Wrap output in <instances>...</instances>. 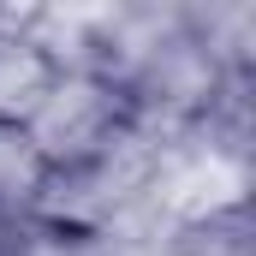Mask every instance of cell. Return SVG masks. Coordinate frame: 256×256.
Segmentation results:
<instances>
[{
    "label": "cell",
    "mask_w": 256,
    "mask_h": 256,
    "mask_svg": "<svg viewBox=\"0 0 256 256\" xmlns=\"http://www.w3.org/2000/svg\"><path fill=\"white\" fill-rule=\"evenodd\" d=\"M54 72H60V60L42 48V36L24 18L0 12V120H24Z\"/></svg>",
    "instance_id": "4"
},
{
    "label": "cell",
    "mask_w": 256,
    "mask_h": 256,
    "mask_svg": "<svg viewBox=\"0 0 256 256\" xmlns=\"http://www.w3.org/2000/svg\"><path fill=\"white\" fill-rule=\"evenodd\" d=\"M126 126H131V102L102 66H60L48 78V90L36 96V108L24 114V131L48 167L108 149Z\"/></svg>",
    "instance_id": "1"
},
{
    "label": "cell",
    "mask_w": 256,
    "mask_h": 256,
    "mask_svg": "<svg viewBox=\"0 0 256 256\" xmlns=\"http://www.w3.org/2000/svg\"><path fill=\"white\" fill-rule=\"evenodd\" d=\"M42 179H48V161L30 143L24 120H0V214H30Z\"/></svg>",
    "instance_id": "6"
},
{
    "label": "cell",
    "mask_w": 256,
    "mask_h": 256,
    "mask_svg": "<svg viewBox=\"0 0 256 256\" xmlns=\"http://www.w3.org/2000/svg\"><path fill=\"white\" fill-rule=\"evenodd\" d=\"M179 18L226 72H256V0H179Z\"/></svg>",
    "instance_id": "5"
},
{
    "label": "cell",
    "mask_w": 256,
    "mask_h": 256,
    "mask_svg": "<svg viewBox=\"0 0 256 256\" xmlns=\"http://www.w3.org/2000/svg\"><path fill=\"white\" fill-rule=\"evenodd\" d=\"M161 256H256L250 196H220L161 220Z\"/></svg>",
    "instance_id": "3"
},
{
    "label": "cell",
    "mask_w": 256,
    "mask_h": 256,
    "mask_svg": "<svg viewBox=\"0 0 256 256\" xmlns=\"http://www.w3.org/2000/svg\"><path fill=\"white\" fill-rule=\"evenodd\" d=\"M0 256H114V244H108V232H78L60 220H42V214H18L6 226Z\"/></svg>",
    "instance_id": "7"
},
{
    "label": "cell",
    "mask_w": 256,
    "mask_h": 256,
    "mask_svg": "<svg viewBox=\"0 0 256 256\" xmlns=\"http://www.w3.org/2000/svg\"><path fill=\"white\" fill-rule=\"evenodd\" d=\"M114 84L126 90L137 126L179 131V126H191L196 114L214 102V90L226 84V66L214 60L191 30H173V36H161L149 54H137Z\"/></svg>",
    "instance_id": "2"
}]
</instances>
